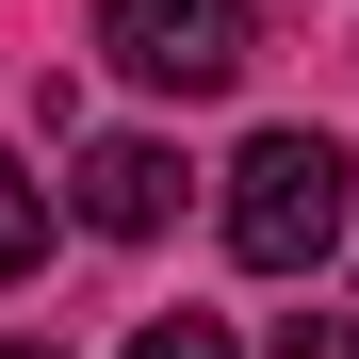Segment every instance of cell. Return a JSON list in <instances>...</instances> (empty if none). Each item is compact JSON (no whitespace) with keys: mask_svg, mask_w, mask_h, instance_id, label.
Masks as SVG:
<instances>
[{"mask_svg":"<svg viewBox=\"0 0 359 359\" xmlns=\"http://www.w3.org/2000/svg\"><path fill=\"white\" fill-rule=\"evenodd\" d=\"M0 359H66V343H0Z\"/></svg>","mask_w":359,"mask_h":359,"instance_id":"7","label":"cell"},{"mask_svg":"<svg viewBox=\"0 0 359 359\" xmlns=\"http://www.w3.org/2000/svg\"><path fill=\"white\" fill-rule=\"evenodd\" d=\"M278 359H359V311H294V327H278Z\"/></svg>","mask_w":359,"mask_h":359,"instance_id":"6","label":"cell"},{"mask_svg":"<svg viewBox=\"0 0 359 359\" xmlns=\"http://www.w3.org/2000/svg\"><path fill=\"white\" fill-rule=\"evenodd\" d=\"M66 196H82V229H98V245H147V229H180V147L98 131V147L66 163Z\"/></svg>","mask_w":359,"mask_h":359,"instance_id":"3","label":"cell"},{"mask_svg":"<svg viewBox=\"0 0 359 359\" xmlns=\"http://www.w3.org/2000/svg\"><path fill=\"white\" fill-rule=\"evenodd\" d=\"M343 212H359V163L327 131H262L245 163H229V245H245L262 278H311L343 245Z\"/></svg>","mask_w":359,"mask_h":359,"instance_id":"1","label":"cell"},{"mask_svg":"<svg viewBox=\"0 0 359 359\" xmlns=\"http://www.w3.org/2000/svg\"><path fill=\"white\" fill-rule=\"evenodd\" d=\"M98 49L147 98H229L245 49H262V0H98Z\"/></svg>","mask_w":359,"mask_h":359,"instance_id":"2","label":"cell"},{"mask_svg":"<svg viewBox=\"0 0 359 359\" xmlns=\"http://www.w3.org/2000/svg\"><path fill=\"white\" fill-rule=\"evenodd\" d=\"M131 359H245V343H229L212 311H147V327H131Z\"/></svg>","mask_w":359,"mask_h":359,"instance_id":"5","label":"cell"},{"mask_svg":"<svg viewBox=\"0 0 359 359\" xmlns=\"http://www.w3.org/2000/svg\"><path fill=\"white\" fill-rule=\"evenodd\" d=\"M33 262H49V180L0 163V278H33Z\"/></svg>","mask_w":359,"mask_h":359,"instance_id":"4","label":"cell"}]
</instances>
